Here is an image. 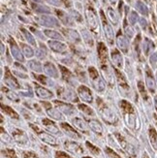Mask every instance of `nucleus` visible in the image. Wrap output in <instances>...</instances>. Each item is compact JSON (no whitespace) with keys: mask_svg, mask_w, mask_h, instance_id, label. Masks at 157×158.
Listing matches in <instances>:
<instances>
[{"mask_svg":"<svg viewBox=\"0 0 157 158\" xmlns=\"http://www.w3.org/2000/svg\"><path fill=\"white\" fill-rule=\"evenodd\" d=\"M156 79H157V73H156Z\"/></svg>","mask_w":157,"mask_h":158,"instance_id":"nucleus-60","label":"nucleus"},{"mask_svg":"<svg viewBox=\"0 0 157 158\" xmlns=\"http://www.w3.org/2000/svg\"><path fill=\"white\" fill-rule=\"evenodd\" d=\"M42 124L45 127V129L47 130L48 132H50L51 134L53 135H60V130L59 128L56 126V124L53 121H52L51 119L48 118H43L42 119Z\"/></svg>","mask_w":157,"mask_h":158,"instance_id":"nucleus-15","label":"nucleus"},{"mask_svg":"<svg viewBox=\"0 0 157 158\" xmlns=\"http://www.w3.org/2000/svg\"><path fill=\"white\" fill-rule=\"evenodd\" d=\"M119 107L121 109L122 114H123V119L125 124L132 130L136 129L137 124V115H136L135 110L133 106L126 100H121L119 102Z\"/></svg>","mask_w":157,"mask_h":158,"instance_id":"nucleus-1","label":"nucleus"},{"mask_svg":"<svg viewBox=\"0 0 157 158\" xmlns=\"http://www.w3.org/2000/svg\"><path fill=\"white\" fill-rule=\"evenodd\" d=\"M45 33H46V35H47V36H49V37H51V38H53V39H59V40H62V39H63L62 37H61L60 34L57 33V32L50 31V30H46Z\"/></svg>","mask_w":157,"mask_h":158,"instance_id":"nucleus-41","label":"nucleus"},{"mask_svg":"<svg viewBox=\"0 0 157 158\" xmlns=\"http://www.w3.org/2000/svg\"><path fill=\"white\" fill-rule=\"evenodd\" d=\"M138 88H139V91L142 95V97L144 98V100H147V90L145 88V85L143 84V81H139L138 82Z\"/></svg>","mask_w":157,"mask_h":158,"instance_id":"nucleus-39","label":"nucleus"},{"mask_svg":"<svg viewBox=\"0 0 157 158\" xmlns=\"http://www.w3.org/2000/svg\"><path fill=\"white\" fill-rule=\"evenodd\" d=\"M23 33H24V35H25V38H26V40L28 41V43H30L31 45H33V46H36V42H35V40H34V38L30 35V34L27 32V31H25V30H23Z\"/></svg>","mask_w":157,"mask_h":158,"instance_id":"nucleus-44","label":"nucleus"},{"mask_svg":"<svg viewBox=\"0 0 157 158\" xmlns=\"http://www.w3.org/2000/svg\"><path fill=\"white\" fill-rule=\"evenodd\" d=\"M12 137L14 138L17 143H20V145H25L28 142V138H27V135L24 131L18 128H13L12 129Z\"/></svg>","mask_w":157,"mask_h":158,"instance_id":"nucleus-12","label":"nucleus"},{"mask_svg":"<svg viewBox=\"0 0 157 158\" xmlns=\"http://www.w3.org/2000/svg\"><path fill=\"white\" fill-rule=\"evenodd\" d=\"M118 46L119 49L123 52H127L128 49H129V43L128 41L126 40V38H124L122 35H119L118 37Z\"/></svg>","mask_w":157,"mask_h":158,"instance_id":"nucleus-26","label":"nucleus"},{"mask_svg":"<svg viewBox=\"0 0 157 158\" xmlns=\"http://www.w3.org/2000/svg\"><path fill=\"white\" fill-rule=\"evenodd\" d=\"M42 23L48 26H52V25H57V22L56 19L51 18V17H43L42 18Z\"/></svg>","mask_w":157,"mask_h":158,"instance_id":"nucleus-34","label":"nucleus"},{"mask_svg":"<svg viewBox=\"0 0 157 158\" xmlns=\"http://www.w3.org/2000/svg\"><path fill=\"white\" fill-rule=\"evenodd\" d=\"M59 69H60V71H61V74H62V78L66 81H68V82H70V84H73L72 82V80H73V75H72V73L67 69V68H65L64 66H62V65H59Z\"/></svg>","mask_w":157,"mask_h":158,"instance_id":"nucleus-28","label":"nucleus"},{"mask_svg":"<svg viewBox=\"0 0 157 158\" xmlns=\"http://www.w3.org/2000/svg\"><path fill=\"white\" fill-rule=\"evenodd\" d=\"M18 77H20V78H23V79H26L27 78V76H25V75H23V74H22V73H19V72H17V71H15L14 72Z\"/></svg>","mask_w":157,"mask_h":158,"instance_id":"nucleus-52","label":"nucleus"},{"mask_svg":"<svg viewBox=\"0 0 157 158\" xmlns=\"http://www.w3.org/2000/svg\"><path fill=\"white\" fill-rule=\"evenodd\" d=\"M57 96L58 98L65 100V101H69L73 103H78L79 98L77 94L75 93L74 90L68 88V87H58L57 89Z\"/></svg>","mask_w":157,"mask_h":158,"instance_id":"nucleus-6","label":"nucleus"},{"mask_svg":"<svg viewBox=\"0 0 157 158\" xmlns=\"http://www.w3.org/2000/svg\"><path fill=\"white\" fill-rule=\"evenodd\" d=\"M148 136H149V142H151L152 148L157 150V132L153 127H149L148 130Z\"/></svg>","mask_w":157,"mask_h":158,"instance_id":"nucleus-27","label":"nucleus"},{"mask_svg":"<svg viewBox=\"0 0 157 158\" xmlns=\"http://www.w3.org/2000/svg\"><path fill=\"white\" fill-rule=\"evenodd\" d=\"M60 127L65 132V134L68 137H70V138H72L74 140H81V134L77 131L76 129H74L70 124H68L67 122H61Z\"/></svg>","mask_w":157,"mask_h":158,"instance_id":"nucleus-11","label":"nucleus"},{"mask_svg":"<svg viewBox=\"0 0 157 158\" xmlns=\"http://www.w3.org/2000/svg\"><path fill=\"white\" fill-rule=\"evenodd\" d=\"M29 126L33 129V131L37 134L38 138L43 143H47V145H50L52 147H57L58 146L56 139L54 138L52 134H49L48 132H45V131H43V130H41L37 125L33 124V123H30Z\"/></svg>","mask_w":157,"mask_h":158,"instance_id":"nucleus-4","label":"nucleus"},{"mask_svg":"<svg viewBox=\"0 0 157 158\" xmlns=\"http://www.w3.org/2000/svg\"><path fill=\"white\" fill-rule=\"evenodd\" d=\"M88 126L91 129V131H93L95 134L102 135V133H103V126H102L101 123L96 119L88 120Z\"/></svg>","mask_w":157,"mask_h":158,"instance_id":"nucleus-22","label":"nucleus"},{"mask_svg":"<svg viewBox=\"0 0 157 158\" xmlns=\"http://www.w3.org/2000/svg\"><path fill=\"white\" fill-rule=\"evenodd\" d=\"M46 112L48 114V115L50 116L51 118L52 119H56V120H59V121H62L64 120V116L63 114H61V112L59 111V110L56 108V109H54L52 107L49 108V109H46Z\"/></svg>","mask_w":157,"mask_h":158,"instance_id":"nucleus-20","label":"nucleus"},{"mask_svg":"<svg viewBox=\"0 0 157 158\" xmlns=\"http://www.w3.org/2000/svg\"><path fill=\"white\" fill-rule=\"evenodd\" d=\"M36 56L39 58V59H42V58H44L45 56H46V52L45 51H43V50H38L37 52H36Z\"/></svg>","mask_w":157,"mask_h":158,"instance_id":"nucleus-48","label":"nucleus"},{"mask_svg":"<svg viewBox=\"0 0 157 158\" xmlns=\"http://www.w3.org/2000/svg\"><path fill=\"white\" fill-rule=\"evenodd\" d=\"M114 12L110 9L109 10V15H110V17H111V19H112V22L113 23H117V18H115V16H114V14H113Z\"/></svg>","mask_w":157,"mask_h":158,"instance_id":"nucleus-50","label":"nucleus"},{"mask_svg":"<svg viewBox=\"0 0 157 158\" xmlns=\"http://www.w3.org/2000/svg\"><path fill=\"white\" fill-rule=\"evenodd\" d=\"M111 58L114 65L117 68H122L123 67V57L120 54V52L117 50H114L112 52L111 54Z\"/></svg>","mask_w":157,"mask_h":158,"instance_id":"nucleus-19","label":"nucleus"},{"mask_svg":"<svg viewBox=\"0 0 157 158\" xmlns=\"http://www.w3.org/2000/svg\"><path fill=\"white\" fill-rule=\"evenodd\" d=\"M0 135H1V140H2V142L11 143V140H12L11 137L4 131V128L3 127H1V133H0Z\"/></svg>","mask_w":157,"mask_h":158,"instance_id":"nucleus-43","label":"nucleus"},{"mask_svg":"<svg viewBox=\"0 0 157 158\" xmlns=\"http://www.w3.org/2000/svg\"><path fill=\"white\" fill-rule=\"evenodd\" d=\"M15 66H16L17 68H19V69H22L23 71H26V68H24L23 65H20V64H19V63H15Z\"/></svg>","mask_w":157,"mask_h":158,"instance_id":"nucleus-53","label":"nucleus"},{"mask_svg":"<svg viewBox=\"0 0 157 158\" xmlns=\"http://www.w3.org/2000/svg\"><path fill=\"white\" fill-rule=\"evenodd\" d=\"M154 106H155V109L157 111V95L155 96V98H154Z\"/></svg>","mask_w":157,"mask_h":158,"instance_id":"nucleus-54","label":"nucleus"},{"mask_svg":"<svg viewBox=\"0 0 157 158\" xmlns=\"http://www.w3.org/2000/svg\"><path fill=\"white\" fill-rule=\"evenodd\" d=\"M35 79L39 82H41V84H43L45 85H49V86H52L53 85V81H52L50 79H48L45 76H36V75H35Z\"/></svg>","mask_w":157,"mask_h":158,"instance_id":"nucleus-36","label":"nucleus"},{"mask_svg":"<svg viewBox=\"0 0 157 158\" xmlns=\"http://www.w3.org/2000/svg\"><path fill=\"white\" fill-rule=\"evenodd\" d=\"M146 84H147V86L148 88V90L151 93L154 94L155 91H156V82L152 77V75H151V70L147 69V75H146Z\"/></svg>","mask_w":157,"mask_h":158,"instance_id":"nucleus-17","label":"nucleus"},{"mask_svg":"<svg viewBox=\"0 0 157 158\" xmlns=\"http://www.w3.org/2000/svg\"><path fill=\"white\" fill-rule=\"evenodd\" d=\"M2 91L5 92V94H6V96H7V98L10 99L11 101L19 102V95H18L16 92H14L13 90H9V89H7V88H5V87H2Z\"/></svg>","mask_w":157,"mask_h":158,"instance_id":"nucleus-31","label":"nucleus"},{"mask_svg":"<svg viewBox=\"0 0 157 158\" xmlns=\"http://www.w3.org/2000/svg\"><path fill=\"white\" fill-rule=\"evenodd\" d=\"M4 52V46H3V44H1V53H3Z\"/></svg>","mask_w":157,"mask_h":158,"instance_id":"nucleus-55","label":"nucleus"},{"mask_svg":"<svg viewBox=\"0 0 157 158\" xmlns=\"http://www.w3.org/2000/svg\"><path fill=\"white\" fill-rule=\"evenodd\" d=\"M88 72H89V76L91 79L92 85L95 88L97 92H103L106 88V84L104 80L101 78V76L98 74V71L95 69L94 67L88 68Z\"/></svg>","mask_w":157,"mask_h":158,"instance_id":"nucleus-5","label":"nucleus"},{"mask_svg":"<svg viewBox=\"0 0 157 158\" xmlns=\"http://www.w3.org/2000/svg\"><path fill=\"white\" fill-rule=\"evenodd\" d=\"M85 146H86L87 149L89 150V152L93 155H95V156H100L101 155V150H100V148L98 147H96V146H94L93 143H91L90 142H85Z\"/></svg>","mask_w":157,"mask_h":158,"instance_id":"nucleus-32","label":"nucleus"},{"mask_svg":"<svg viewBox=\"0 0 157 158\" xmlns=\"http://www.w3.org/2000/svg\"><path fill=\"white\" fill-rule=\"evenodd\" d=\"M112 2H114H114H115V0H112Z\"/></svg>","mask_w":157,"mask_h":158,"instance_id":"nucleus-59","label":"nucleus"},{"mask_svg":"<svg viewBox=\"0 0 157 158\" xmlns=\"http://www.w3.org/2000/svg\"><path fill=\"white\" fill-rule=\"evenodd\" d=\"M54 156H56V158H73L63 152H56V155Z\"/></svg>","mask_w":157,"mask_h":158,"instance_id":"nucleus-46","label":"nucleus"},{"mask_svg":"<svg viewBox=\"0 0 157 158\" xmlns=\"http://www.w3.org/2000/svg\"><path fill=\"white\" fill-rule=\"evenodd\" d=\"M22 48H23V54H24V56H25L26 57L30 58V57H32V56H34V52H33V50L31 49L30 47H28L27 45L23 44V45H22Z\"/></svg>","mask_w":157,"mask_h":158,"instance_id":"nucleus-37","label":"nucleus"},{"mask_svg":"<svg viewBox=\"0 0 157 158\" xmlns=\"http://www.w3.org/2000/svg\"><path fill=\"white\" fill-rule=\"evenodd\" d=\"M143 158H149V157L147 156V154H146V153H145L144 155H143Z\"/></svg>","mask_w":157,"mask_h":158,"instance_id":"nucleus-57","label":"nucleus"},{"mask_svg":"<svg viewBox=\"0 0 157 158\" xmlns=\"http://www.w3.org/2000/svg\"><path fill=\"white\" fill-rule=\"evenodd\" d=\"M78 93L80 98L85 103H92L93 102V96L90 91V89L86 87L85 85H81L78 88Z\"/></svg>","mask_w":157,"mask_h":158,"instance_id":"nucleus-13","label":"nucleus"},{"mask_svg":"<svg viewBox=\"0 0 157 158\" xmlns=\"http://www.w3.org/2000/svg\"><path fill=\"white\" fill-rule=\"evenodd\" d=\"M28 67L33 72H37V73L42 72V70H43L41 63L38 62V61H36V60H30L28 62Z\"/></svg>","mask_w":157,"mask_h":158,"instance_id":"nucleus-33","label":"nucleus"},{"mask_svg":"<svg viewBox=\"0 0 157 158\" xmlns=\"http://www.w3.org/2000/svg\"><path fill=\"white\" fill-rule=\"evenodd\" d=\"M1 111L7 114L8 116H10L11 118H14V119H19V114L16 112V111H14V110L9 107V106H7V105H4V104H1Z\"/></svg>","mask_w":157,"mask_h":158,"instance_id":"nucleus-25","label":"nucleus"},{"mask_svg":"<svg viewBox=\"0 0 157 158\" xmlns=\"http://www.w3.org/2000/svg\"><path fill=\"white\" fill-rule=\"evenodd\" d=\"M72 122H73V125L78 128L79 130H81V132L84 133H88L89 131V126H88V123H86L84 119H81L80 118H75L72 119Z\"/></svg>","mask_w":157,"mask_h":158,"instance_id":"nucleus-18","label":"nucleus"},{"mask_svg":"<svg viewBox=\"0 0 157 158\" xmlns=\"http://www.w3.org/2000/svg\"><path fill=\"white\" fill-rule=\"evenodd\" d=\"M87 19H88V23L91 25V27L93 29L96 28V18L93 15V13L91 12H87Z\"/></svg>","mask_w":157,"mask_h":158,"instance_id":"nucleus-38","label":"nucleus"},{"mask_svg":"<svg viewBox=\"0 0 157 158\" xmlns=\"http://www.w3.org/2000/svg\"><path fill=\"white\" fill-rule=\"evenodd\" d=\"M114 71L115 73V77H117V80H118V82L120 92L122 94H126L127 92H129V90H130V87H129L127 81H126L124 76H123V74H122L120 71H118L117 68H114Z\"/></svg>","mask_w":157,"mask_h":158,"instance_id":"nucleus-8","label":"nucleus"},{"mask_svg":"<svg viewBox=\"0 0 157 158\" xmlns=\"http://www.w3.org/2000/svg\"><path fill=\"white\" fill-rule=\"evenodd\" d=\"M4 81H5V84L7 85L10 86L13 89H19V88H20V85L18 82V81L13 77V75L11 74V72L9 71L8 68H6V71H5Z\"/></svg>","mask_w":157,"mask_h":158,"instance_id":"nucleus-16","label":"nucleus"},{"mask_svg":"<svg viewBox=\"0 0 157 158\" xmlns=\"http://www.w3.org/2000/svg\"><path fill=\"white\" fill-rule=\"evenodd\" d=\"M53 103L61 113H63L67 115H72L76 113V109H75V107L72 106L71 104H67V103H64L62 101H58V100H54Z\"/></svg>","mask_w":157,"mask_h":158,"instance_id":"nucleus-10","label":"nucleus"},{"mask_svg":"<svg viewBox=\"0 0 157 158\" xmlns=\"http://www.w3.org/2000/svg\"><path fill=\"white\" fill-rule=\"evenodd\" d=\"M157 63V53H153L151 56V64L154 67Z\"/></svg>","mask_w":157,"mask_h":158,"instance_id":"nucleus-49","label":"nucleus"},{"mask_svg":"<svg viewBox=\"0 0 157 158\" xmlns=\"http://www.w3.org/2000/svg\"><path fill=\"white\" fill-rule=\"evenodd\" d=\"M1 152H2V155L5 158H17V153H16V152L14 149L5 148V149L1 150Z\"/></svg>","mask_w":157,"mask_h":158,"instance_id":"nucleus-35","label":"nucleus"},{"mask_svg":"<svg viewBox=\"0 0 157 158\" xmlns=\"http://www.w3.org/2000/svg\"><path fill=\"white\" fill-rule=\"evenodd\" d=\"M34 87H35V93L41 99H51L53 97V93L50 91L49 89L45 88L44 86H41L38 84H34Z\"/></svg>","mask_w":157,"mask_h":158,"instance_id":"nucleus-14","label":"nucleus"},{"mask_svg":"<svg viewBox=\"0 0 157 158\" xmlns=\"http://www.w3.org/2000/svg\"><path fill=\"white\" fill-rule=\"evenodd\" d=\"M114 136H115V138H117L118 143L120 145L121 148L123 149V150H125V152H126L129 155H130L131 157H135V156H136L135 149H134V148L130 145V143H128L125 141V139H124L123 137H122L119 133H115Z\"/></svg>","mask_w":157,"mask_h":158,"instance_id":"nucleus-9","label":"nucleus"},{"mask_svg":"<svg viewBox=\"0 0 157 158\" xmlns=\"http://www.w3.org/2000/svg\"><path fill=\"white\" fill-rule=\"evenodd\" d=\"M105 152L108 156V158H121L120 155H118L117 152H114V149L110 148H105Z\"/></svg>","mask_w":157,"mask_h":158,"instance_id":"nucleus-40","label":"nucleus"},{"mask_svg":"<svg viewBox=\"0 0 157 158\" xmlns=\"http://www.w3.org/2000/svg\"><path fill=\"white\" fill-rule=\"evenodd\" d=\"M64 148L67 152H69L76 155H83L85 150L79 143L72 142V141H66L64 143Z\"/></svg>","mask_w":157,"mask_h":158,"instance_id":"nucleus-7","label":"nucleus"},{"mask_svg":"<svg viewBox=\"0 0 157 158\" xmlns=\"http://www.w3.org/2000/svg\"><path fill=\"white\" fill-rule=\"evenodd\" d=\"M137 15H136L135 13H132L131 14V23H135V22H136V19H137Z\"/></svg>","mask_w":157,"mask_h":158,"instance_id":"nucleus-51","label":"nucleus"},{"mask_svg":"<svg viewBox=\"0 0 157 158\" xmlns=\"http://www.w3.org/2000/svg\"><path fill=\"white\" fill-rule=\"evenodd\" d=\"M83 158H92V157H90V156H84Z\"/></svg>","mask_w":157,"mask_h":158,"instance_id":"nucleus-58","label":"nucleus"},{"mask_svg":"<svg viewBox=\"0 0 157 158\" xmlns=\"http://www.w3.org/2000/svg\"><path fill=\"white\" fill-rule=\"evenodd\" d=\"M97 51H98V56H99L101 69L104 72V74H106L105 76H107L108 80L110 81L112 79V77H111V73H110V65H109V61H108L107 48L103 43H99Z\"/></svg>","mask_w":157,"mask_h":158,"instance_id":"nucleus-3","label":"nucleus"},{"mask_svg":"<svg viewBox=\"0 0 157 158\" xmlns=\"http://www.w3.org/2000/svg\"><path fill=\"white\" fill-rule=\"evenodd\" d=\"M44 71L45 73L48 75V76H50L52 78H58V72H57V69L56 68L52 63L51 62H47L45 65H44Z\"/></svg>","mask_w":157,"mask_h":158,"instance_id":"nucleus-23","label":"nucleus"},{"mask_svg":"<svg viewBox=\"0 0 157 158\" xmlns=\"http://www.w3.org/2000/svg\"><path fill=\"white\" fill-rule=\"evenodd\" d=\"M78 109L83 114H85V115H88V116H94L95 115L93 110L89 106H87L85 104H79L78 105Z\"/></svg>","mask_w":157,"mask_h":158,"instance_id":"nucleus-29","label":"nucleus"},{"mask_svg":"<svg viewBox=\"0 0 157 158\" xmlns=\"http://www.w3.org/2000/svg\"><path fill=\"white\" fill-rule=\"evenodd\" d=\"M66 34H68L69 35V38L73 41H79L80 40V36H79V34L76 32V31H73V30H67L65 31Z\"/></svg>","mask_w":157,"mask_h":158,"instance_id":"nucleus-42","label":"nucleus"},{"mask_svg":"<svg viewBox=\"0 0 157 158\" xmlns=\"http://www.w3.org/2000/svg\"><path fill=\"white\" fill-rule=\"evenodd\" d=\"M97 108L98 112L105 122L111 125H115L118 121V118L112 110L109 108L100 98H97Z\"/></svg>","mask_w":157,"mask_h":158,"instance_id":"nucleus-2","label":"nucleus"},{"mask_svg":"<svg viewBox=\"0 0 157 158\" xmlns=\"http://www.w3.org/2000/svg\"><path fill=\"white\" fill-rule=\"evenodd\" d=\"M11 53L13 54V56L15 57L17 60L20 61V62H23L24 61V58H23V53L20 52V50L18 48V46L16 45V43L14 42V41H11Z\"/></svg>","mask_w":157,"mask_h":158,"instance_id":"nucleus-24","label":"nucleus"},{"mask_svg":"<svg viewBox=\"0 0 157 158\" xmlns=\"http://www.w3.org/2000/svg\"><path fill=\"white\" fill-rule=\"evenodd\" d=\"M151 48H153V45H152L151 42H148V41H147V43H146V44L144 45V51H145V53L147 54V53L149 52V51H151Z\"/></svg>","mask_w":157,"mask_h":158,"instance_id":"nucleus-47","label":"nucleus"},{"mask_svg":"<svg viewBox=\"0 0 157 158\" xmlns=\"http://www.w3.org/2000/svg\"><path fill=\"white\" fill-rule=\"evenodd\" d=\"M102 18H103V24H104V29H105V32H106V36H107L109 41H112L114 39V31L111 28V26L107 23L106 19H104L103 14H102Z\"/></svg>","mask_w":157,"mask_h":158,"instance_id":"nucleus-30","label":"nucleus"},{"mask_svg":"<svg viewBox=\"0 0 157 158\" xmlns=\"http://www.w3.org/2000/svg\"><path fill=\"white\" fill-rule=\"evenodd\" d=\"M154 119H155V123L157 125V114H154Z\"/></svg>","mask_w":157,"mask_h":158,"instance_id":"nucleus-56","label":"nucleus"},{"mask_svg":"<svg viewBox=\"0 0 157 158\" xmlns=\"http://www.w3.org/2000/svg\"><path fill=\"white\" fill-rule=\"evenodd\" d=\"M49 46H50L51 49L56 52L62 53V52H65L68 51V48L65 44L60 43V42H56V41H51V42L49 43Z\"/></svg>","mask_w":157,"mask_h":158,"instance_id":"nucleus-21","label":"nucleus"},{"mask_svg":"<svg viewBox=\"0 0 157 158\" xmlns=\"http://www.w3.org/2000/svg\"><path fill=\"white\" fill-rule=\"evenodd\" d=\"M23 158H39V157L33 152H24L23 153Z\"/></svg>","mask_w":157,"mask_h":158,"instance_id":"nucleus-45","label":"nucleus"}]
</instances>
